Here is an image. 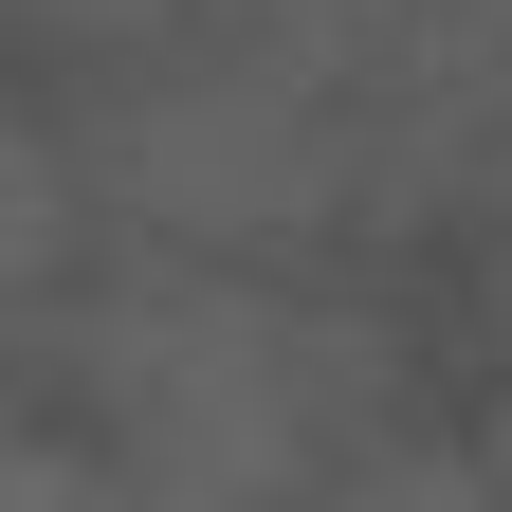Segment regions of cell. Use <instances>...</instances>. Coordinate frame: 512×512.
<instances>
[{"label": "cell", "instance_id": "1", "mask_svg": "<svg viewBox=\"0 0 512 512\" xmlns=\"http://www.w3.org/2000/svg\"><path fill=\"white\" fill-rule=\"evenodd\" d=\"M128 183H147L165 220H293V202H330V165H311V147H293V110H256V92H238V110H220V92H202V110H165Z\"/></svg>", "mask_w": 512, "mask_h": 512}, {"label": "cell", "instance_id": "2", "mask_svg": "<svg viewBox=\"0 0 512 512\" xmlns=\"http://www.w3.org/2000/svg\"><path fill=\"white\" fill-rule=\"evenodd\" d=\"M37 256H55V165L0 128V275H37Z\"/></svg>", "mask_w": 512, "mask_h": 512}]
</instances>
